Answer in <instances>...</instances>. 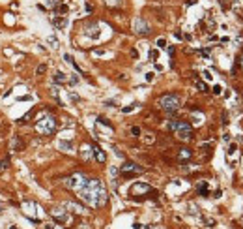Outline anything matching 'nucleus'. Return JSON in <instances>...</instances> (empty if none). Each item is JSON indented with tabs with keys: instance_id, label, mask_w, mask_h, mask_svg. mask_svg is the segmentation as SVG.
Here are the masks:
<instances>
[{
	"instance_id": "nucleus-1",
	"label": "nucleus",
	"mask_w": 243,
	"mask_h": 229,
	"mask_svg": "<svg viewBox=\"0 0 243 229\" xmlns=\"http://www.w3.org/2000/svg\"><path fill=\"white\" fill-rule=\"evenodd\" d=\"M79 194V199L84 201L90 207H103L107 203V190H105V184L99 180V178H88V182L77 192Z\"/></svg>"
},
{
	"instance_id": "nucleus-2",
	"label": "nucleus",
	"mask_w": 243,
	"mask_h": 229,
	"mask_svg": "<svg viewBox=\"0 0 243 229\" xmlns=\"http://www.w3.org/2000/svg\"><path fill=\"white\" fill-rule=\"evenodd\" d=\"M168 128L170 131H174L178 139L181 141H191L193 139V128L189 122H183V120H170L168 122Z\"/></svg>"
},
{
	"instance_id": "nucleus-3",
	"label": "nucleus",
	"mask_w": 243,
	"mask_h": 229,
	"mask_svg": "<svg viewBox=\"0 0 243 229\" xmlns=\"http://www.w3.org/2000/svg\"><path fill=\"white\" fill-rule=\"evenodd\" d=\"M159 107L163 109V111H166V113H176L178 109H180V105H181V100H180V96H176V94H165V96H161L159 98Z\"/></svg>"
},
{
	"instance_id": "nucleus-4",
	"label": "nucleus",
	"mask_w": 243,
	"mask_h": 229,
	"mask_svg": "<svg viewBox=\"0 0 243 229\" xmlns=\"http://www.w3.org/2000/svg\"><path fill=\"white\" fill-rule=\"evenodd\" d=\"M36 130L38 133L41 135H51L54 130H56V119L53 117V114H45V117H41L36 124Z\"/></svg>"
},
{
	"instance_id": "nucleus-5",
	"label": "nucleus",
	"mask_w": 243,
	"mask_h": 229,
	"mask_svg": "<svg viewBox=\"0 0 243 229\" xmlns=\"http://www.w3.org/2000/svg\"><path fill=\"white\" fill-rule=\"evenodd\" d=\"M86 182H88V178L84 177V175H71L69 178H66V182H64V184H66V188H69V190H75V192H79L84 184H86Z\"/></svg>"
},
{
	"instance_id": "nucleus-6",
	"label": "nucleus",
	"mask_w": 243,
	"mask_h": 229,
	"mask_svg": "<svg viewBox=\"0 0 243 229\" xmlns=\"http://www.w3.org/2000/svg\"><path fill=\"white\" fill-rule=\"evenodd\" d=\"M120 173L124 175V177H135V175L144 173V167H140V165H137V164H133V162H125L124 165L120 167Z\"/></svg>"
},
{
	"instance_id": "nucleus-7",
	"label": "nucleus",
	"mask_w": 243,
	"mask_h": 229,
	"mask_svg": "<svg viewBox=\"0 0 243 229\" xmlns=\"http://www.w3.org/2000/svg\"><path fill=\"white\" fill-rule=\"evenodd\" d=\"M133 28H135V32L137 34H140V36H146V34H150V25L146 23V19H142V17H137L135 19V23H133Z\"/></svg>"
},
{
	"instance_id": "nucleus-8",
	"label": "nucleus",
	"mask_w": 243,
	"mask_h": 229,
	"mask_svg": "<svg viewBox=\"0 0 243 229\" xmlns=\"http://www.w3.org/2000/svg\"><path fill=\"white\" fill-rule=\"evenodd\" d=\"M131 194H153L152 186L144 184V182H137V184L131 186Z\"/></svg>"
},
{
	"instance_id": "nucleus-9",
	"label": "nucleus",
	"mask_w": 243,
	"mask_h": 229,
	"mask_svg": "<svg viewBox=\"0 0 243 229\" xmlns=\"http://www.w3.org/2000/svg\"><path fill=\"white\" fill-rule=\"evenodd\" d=\"M92 154H94V158H95L99 164H105V162H107V154H105V150H103L99 145H94V147H92Z\"/></svg>"
},
{
	"instance_id": "nucleus-10",
	"label": "nucleus",
	"mask_w": 243,
	"mask_h": 229,
	"mask_svg": "<svg viewBox=\"0 0 243 229\" xmlns=\"http://www.w3.org/2000/svg\"><path fill=\"white\" fill-rule=\"evenodd\" d=\"M84 34L90 36V38H97L99 36V25L97 23H90V25L84 27Z\"/></svg>"
},
{
	"instance_id": "nucleus-11",
	"label": "nucleus",
	"mask_w": 243,
	"mask_h": 229,
	"mask_svg": "<svg viewBox=\"0 0 243 229\" xmlns=\"http://www.w3.org/2000/svg\"><path fill=\"white\" fill-rule=\"evenodd\" d=\"M53 216L56 218V222H62V223L67 222V212H66L64 209H54V210H53Z\"/></svg>"
},
{
	"instance_id": "nucleus-12",
	"label": "nucleus",
	"mask_w": 243,
	"mask_h": 229,
	"mask_svg": "<svg viewBox=\"0 0 243 229\" xmlns=\"http://www.w3.org/2000/svg\"><path fill=\"white\" fill-rule=\"evenodd\" d=\"M64 207H66V209H69L71 212H77V214L84 212V207H82V205H77V203H66Z\"/></svg>"
},
{
	"instance_id": "nucleus-13",
	"label": "nucleus",
	"mask_w": 243,
	"mask_h": 229,
	"mask_svg": "<svg viewBox=\"0 0 243 229\" xmlns=\"http://www.w3.org/2000/svg\"><path fill=\"white\" fill-rule=\"evenodd\" d=\"M53 25H54L56 28H64V27L67 25V19H66V17H53Z\"/></svg>"
},
{
	"instance_id": "nucleus-14",
	"label": "nucleus",
	"mask_w": 243,
	"mask_h": 229,
	"mask_svg": "<svg viewBox=\"0 0 243 229\" xmlns=\"http://www.w3.org/2000/svg\"><path fill=\"white\" fill-rule=\"evenodd\" d=\"M58 148L64 150V152H73V143L71 141H60L58 143Z\"/></svg>"
},
{
	"instance_id": "nucleus-15",
	"label": "nucleus",
	"mask_w": 243,
	"mask_h": 229,
	"mask_svg": "<svg viewBox=\"0 0 243 229\" xmlns=\"http://www.w3.org/2000/svg\"><path fill=\"white\" fill-rule=\"evenodd\" d=\"M54 83H60V85L67 83V75H66L64 72H56V73H54Z\"/></svg>"
},
{
	"instance_id": "nucleus-16",
	"label": "nucleus",
	"mask_w": 243,
	"mask_h": 229,
	"mask_svg": "<svg viewBox=\"0 0 243 229\" xmlns=\"http://www.w3.org/2000/svg\"><path fill=\"white\" fill-rule=\"evenodd\" d=\"M81 156H82V160H90L94 154H92V147H82V150H81Z\"/></svg>"
},
{
	"instance_id": "nucleus-17",
	"label": "nucleus",
	"mask_w": 243,
	"mask_h": 229,
	"mask_svg": "<svg viewBox=\"0 0 243 229\" xmlns=\"http://www.w3.org/2000/svg\"><path fill=\"white\" fill-rule=\"evenodd\" d=\"M191 156H193V152H191L189 148H181V150H180V154H178V158L181 160V162H183V160H189Z\"/></svg>"
},
{
	"instance_id": "nucleus-18",
	"label": "nucleus",
	"mask_w": 243,
	"mask_h": 229,
	"mask_svg": "<svg viewBox=\"0 0 243 229\" xmlns=\"http://www.w3.org/2000/svg\"><path fill=\"white\" fill-rule=\"evenodd\" d=\"M198 194H200L202 197H208V195H209V188H208L206 182H202V184L198 186Z\"/></svg>"
},
{
	"instance_id": "nucleus-19",
	"label": "nucleus",
	"mask_w": 243,
	"mask_h": 229,
	"mask_svg": "<svg viewBox=\"0 0 243 229\" xmlns=\"http://www.w3.org/2000/svg\"><path fill=\"white\" fill-rule=\"evenodd\" d=\"M194 85H197V88L200 90V92H208V90H209V88H208V85H206V83H202V81H198V79L194 81Z\"/></svg>"
},
{
	"instance_id": "nucleus-20",
	"label": "nucleus",
	"mask_w": 243,
	"mask_h": 229,
	"mask_svg": "<svg viewBox=\"0 0 243 229\" xmlns=\"http://www.w3.org/2000/svg\"><path fill=\"white\" fill-rule=\"evenodd\" d=\"M234 154H237V145H236V143H232V145H230V148H228V152H226L228 160H230V158L234 156Z\"/></svg>"
},
{
	"instance_id": "nucleus-21",
	"label": "nucleus",
	"mask_w": 243,
	"mask_h": 229,
	"mask_svg": "<svg viewBox=\"0 0 243 229\" xmlns=\"http://www.w3.org/2000/svg\"><path fill=\"white\" fill-rule=\"evenodd\" d=\"M103 2H105L107 6H112V8H114V6H121V0H103Z\"/></svg>"
},
{
	"instance_id": "nucleus-22",
	"label": "nucleus",
	"mask_w": 243,
	"mask_h": 229,
	"mask_svg": "<svg viewBox=\"0 0 243 229\" xmlns=\"http://www.w3.org/2000/svg\"><path fill=\"white\" fill-rule=\"evenodd\" d=\"M45 72H47V66H45V64H39L38 70H36V75H43Z\"/></svg>"
},
{
	"instance_id": "nucleus-23",
	"label": "nucleus",
	"mask_w": 243,
	"mask_h": 229,
	"mask_svg": "<svg viewBox=\"0 0 243 229\" xmlns=\"http://www.w3.org/2000/svg\"><path fill=\"white\" fill-rule=\"evenodd\" d=\"M131 133H133L135 137H138V135H140V128H138V126H133V128H131Z\"/></svg>"
},
{
	"instance_id": "nucleus-24",
	"label": "nucleus",
	"mask_w": 243,
	"mask_h": 229,
	"mask_svg": "<svg viewBox=\"0 0 243 229\" xmlns=\"http://www.w3.org/2000/svg\"><path fill=\"white\" fill-rule=\"evenodd\" d=\"M56 10H58L60 13H67V6H66V4H60V6H58Z\"/></svg>"
},
{
	"instance_id": "nucleus-25",
	"label": "nucleus",
	"mask_w": 243,
	"mask_h": 229,
	"mask_svg": "<svg viewBox=\"0 0 243 229\" xmlns=\"http://www.w3.org/2000/svg\"><path fill=\"white\" fill-rule=\"evenodd\" d=\"M221 90H223V88H221V85H215V86H213V94H217V96H219V94H221Z\"/></svg>"
},
{
	"instance_id": "nucleus-26",
	"label": "nucleus",
	"mask_w": 243,
	"mask_h": 229,
	"mask_svg": "<svg viewBox=\"0 0 243 229\" xmlns=\"http://www.w3.org/2000/svg\"><path fill=\"white\" fill-rule=\"evenodd\" d=\"M202 75H204V79H206V81H211V77H213V75H211V72H208V70H206Z\"/></svg>"
},
{
	"instance_id": "nucleus-27",
	"label": "nucleus",
	"mask_w": 243,
	"mask_h": 229,
	"mask_svg": "<svg viewBox=\"0 0 243 229\" xmlns=\"http://www.w3.org/2000/svg\"><path fill=\"white\" fill-rule=\"evenodd\" d=\"M165 45H166V40L159 38V40H157V47H165Z\"/></svg>"
},
{
	"instance_id": "nucleus-28",
	"label": "nucleus",
	"mask_w": 243,
	"mask_h": 229,
	"mask_svg": "<svg viewBox=\"0 0 243 229\" xmlns=\"http://www.w3.org/2000/svg\"><path fill=\"white\" fill-rule=\"evenodd\" d=\"M49 43H53V47H58V40L56 38H49Z\"/></svg>"
},
{
	"instance_id": "nucleus-29",
	"label": "nucleus",
	"mask_w": 243,
	"mask_h": 229,
	"mask_svg": "<svg viewBox=\"0 0 243 229\" xmlns=\"http://www.w3.org/2000/svg\"><path fill=\"white\" fill-rule=\"evenodd\" d=\"M157 56H159L157 51H150V58H152V60H157Z\"/></svg>"
},
{
	"instance_id": "nucleus-30",
	"label": "nucleus",
	"mask_w": 243,
	"mask_h": 229,
	"mask_svg": "<svg viewBox=\"0 0 243 229\" xmlns=\"http://www.w3.org/2000/svg\"><path fill=\"white\" fill-rule=\"evenodd\" d=\"M64 60H66L67 64H71V62H73V58H71V55H67V53L64 55Z\"/></svg>"
},
{
	"instance_id": "nucleus-31",
	"label": "nucleus",
	"mask_w": 243,
	"mask_h": 229,
	"mask_svg": "<svg viewBox=\"0 0 243 229\" xmlns=\"http://www.w3.org/2000/svg\"><path fill=\"white\" fill-rule=\"evenodd\" d=\"M67 81H69L71 85H77V83H79V77H69Z\"/></svg>"
},
{
	"instance_id": "nucleus-32",
	"label": "nucleus",
	"mask_w": 243,
	"mask_h": 229,
	"mask_svg": "<svg viewBox=\"0 0 243 229\" xmlns=\"http://www.w3.org/2000/svg\"><path fill=\"white\" fill-rule=\"evenodd\" d=\"M135 109V105H131V107H124V109H121V111H124V113H131Z\"/></svg>"
},
{
	"instance_id": "nucleus-33",
	"label": "nucleus",
	"mask_w": 243,
	"mask_h": 229,
	"mask_svg": "<svg viewBox=\"0 0 243 229\" xmlns=\"http://www.w3.org/2000/svg\"><path fill=\"white\" fill-rule=\"evenodd\" d=\"M152 79H153V73H152V72L146 73V81H152Z\"/></svg>"
},
{
	"instance_id": "nucleus-34",
	"label": "nucleus",
	"mask_w": 243,
	"mask_h": 229,
	"mask_svg": "<svg viewBox=\"0 0 243 229\" xmlns=\"http://www.w3.org/2000/svg\"><path fill=\"white\" fill-rule=\"evenodd\" d=\"M239 66H241V68H243V55H241V56H239Z\"/></svg>"
},
{
	"instance_id": "nucleus-35",
	"label": "nucleus",
	"mask_w": 243,
	"mask_h": 229,
	"mask_svg": "<svg viewBox=\"0 0 243 229\" xmlns=\"http://www.w3.org/2000/svg\"><path fill=\"white\" fill-rule=\"evenodd\" d=\"M10 229H17V227H10Z\"/></svg>"
},
{
	"instance_id": "nucleus-36",
	"label": "nucleus",
	"mask_w": 243,
	"mask_h": 229,
	"mask_svg": "<svg viewBox=\"0 0 243 229\" xmlns=\"http://www.w3.org/2000/svg\"><path fill=\"white\" fill-rule=\"evenodd\" d=\"M0 212H2V209H0Z\"/></svg>"
}]
</instances>
